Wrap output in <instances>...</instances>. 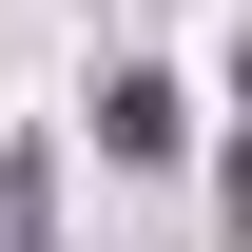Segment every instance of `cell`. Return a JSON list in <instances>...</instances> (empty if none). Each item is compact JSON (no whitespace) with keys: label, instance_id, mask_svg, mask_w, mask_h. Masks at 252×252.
<instances>
[{"label":"cell","instance_id":"1","mask_svg":"<svg viewBox=\"0 0 252 252\" xmlns=\"http://www.w3.org/2000/svg\"><path fill=\"white\" fill-rule=\"evenodd\" d=\"M175 136H194L175 78H97V156H175Z\"/></svg>","mask_w":252,"mask_h":252},{"label":"cell","instance_id":"2","mask_svg":"<svg viewBox=\"0 0 252 252\" xmlns=\"http://www.w3.org/2000/svg\"><path fill=\"white\" fill-rule=\"evenodd\" d=\"M0 252H39V156H0Z\"/></svg>","mask_w":252,"mask_h":252}]
</instances>
